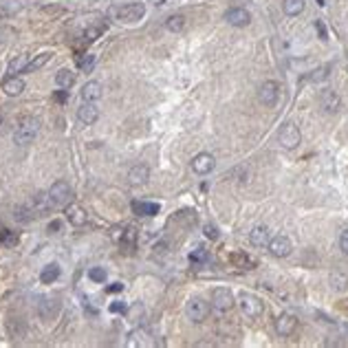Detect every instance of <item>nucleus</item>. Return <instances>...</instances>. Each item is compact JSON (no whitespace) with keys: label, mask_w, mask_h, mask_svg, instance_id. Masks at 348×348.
<instances>
[{"label":"nucleus","mask_w":348,"mask_h":348,"mask_svg":"<svg viewBox=\"0 0 348 348\" xmlns=\"http://www.w3.org/2000/svg\"><path fill=\"white\" fill-rule=\"evenodd\" d=\"M278 97H280V86H278V82H273V80L262 82V86H260V90H258V99L262 101L264 106H275Z\"/></svg>","instance_id":"obj_8"},{"label":"nucleus","mask_w":348,"mask_h":348,"mask_svg":"<svg viewBox=\"0 0 348 348\" xmlns=\"http://www.w3.org/2000/svg\"><path fill=\"white\" fill-rule=\"evenodd\" d=\"M106 291H108V293H119V291H124V284H121V282H112Z\"/></svg>","instance_id":"obj_42"},{"label":"nucleus","mask_w":348,"mask_h":348,"mask_svg":"<svg viewBox=\"0 0 348 348\" xmlns=\"http://www.w3.org/2000/svg\"><path fill=\"white\" fill-rule=\"evenodd\" d=\"M60 273H62V271H60V264L51 262V264H47V267L40 271V282H42V284H53L55 280L60 278Z\"/></svg>","instance_id":"obj_24"},{"label":"nucleus","mask_w":348,"mask_h":348,"mask_svg":"<svg viewBox=\"0 0 348 348\" xmlns=\"http://www.w3.org/2000/svg\"><path fill=\"white\" fill-rule=\"evenodd\" d=\"M71 196H73V190L69 187V183H66V181H55L53 185L49 187V198H51V203H53L55 209L69 205Z\"/></svg>","instance_id":"obj_5"},{"label":"nucleus","mask_w":348,"mask_h":348,"mask_svg":"<svg viewBox=\"0 0 348 348\" xmlns=\"http://www.w3.org/2000/svg\"><path fill=\"white\" fill-rule=\"evenodd\" d=\"M166 29L172 33H181L183 29H185V16H181V13H174L166 20Z\"/></svg>","instance_id":"obj_30"},{"label":"nucleus","mask_w":348,"mask_h":348,"mask_svg":"<svg viewBox=\"0 0 348 348\" xmlns=\"http://www.w3.org/2000/svg\"><path fill=\"white\" fill-rule=\"evenodd\" d=\"M95 64V55L93 53H80L78 55V66L82 71H90Z\"/></svg>","instance_id":"obj_33"},{"label":"nucleus","mask_w":348,"mask_h":348,"mask_svg":"<svg viewBox=\"0 0 348 348\" xmlns=\"http://www.w3.org/2000/svg\"><path fill=\"white\" fill-rule=\"evenodd\" d=\"M236 300H234V293L225 286H218V289L212 291V306L218 311V313H229L234 309Z\"/></svg>","instance_id":"obj_6"},{"label":"nucleus","mask_w":348,"mask_h":348,"mask_svg":"<svg viewBox=\"0 0 348 348\" xmlns=\"http://www.w3.org/2000/svg\"><path fill=\"white\" fill-rule=\"evenodd\" d=\"M229 260H232V264H236V267H240V269H254L256 267V260L252 258V256L243 254V252H234L232 256H229Z\"/></svg>","instance_id":"obj_27"},{"label":"nucleus","mask_w":348,"mask_h":348,"mask_svg":"<svg viewBox=\"0 0 348 348\" xmlns=\"http://www.w3.org/2000/svg\"><path fill=\"white\" fill-rule=\"evenodd\" d=\"M346 282H348V280H346V275H340V273H335V275H333V278H331V284L335 286V289H340V291L346 286Z\"/></svg>","instance_id":"obj_38"},{"label":"nucleus","mask_w":348,"mask_h":348,"mask_svg":"<svg viewBox=\"0 0 348 348\" xmlns=\"http://www.w3.org/2000/svg\"><path fill=\"white\" fill-rule=\"evenodd\" d=\"M18 234L16 232H9V229H4L2 232V243L4 245H9V247H13V245H18Z\"/></svg>","instance_id":"obj_35"},{"label":"nucleus","mask_w":348,"mask_h":348,"mask_svg":"<svg viewBox=\"0 0 348 348\" xmlns=\"http://www.w3.org/2000/svg\"><path fill=\"white\" fill-rule=\"evenodd\" d=\"M88 278L93 280V282H104V280H106V271L101 267H93L88 271Z\"/></svg>","instance_id":"obj_34"},{"label":"nucleus","mask_w":348,"mask_h":348,"mask_svg":"<svg viewBox=\"0 0 348 348\" xmlns=\"http://www.w3.org/2000/svg\"><path fill=\"white\" fill-rule=\"evenodd\" d=\"M101 90H104V88H101L99 82H95V80L86 82V84L82 86V90H80V97H82V101H95V104H97V101L101 99Z\"/></svg>","instance_id":"obj_17"},{"label":"nucleus","mask_w":348,"mask_h":348,"mask_svg":"<svg viewBox=\"0 0 348 348\" xmlns=\"http://www.w3.org/2000/svg\"><path fill=\"white\" fill-rule=\"evenodd\" d=\"M304 7H306L304 0H284V2H282L284 13H286V16H291V18L300 16V13L304 11Z\"/></svg>","instance_id":"obj_29"},{"label":"nucleus","mask_w":348,"mask_h":348,"mask_svg":"<svg viewBox=\"0 0 348 348\" xmlns=\"http://www.w3.org/2000/svg\"><path fill=\"white\" fill-rule=\"evenodd\" d=\"M216 166V159H214L209 152H198L196 157L192 159V170L196 174H209Z\"/></svg>","instance_id":"obj_13"},{"label":"nucleus","mask_w":348,"mask_h":348,"mask_svg":"<svg viewBox=\"0 0 348 348\" xmlns=\"http://www.w3.org/2000/svg\"><path fill=\"white\" fill-rule=\"evenodd\" d=\"M269 252L275 256V258H286L291 252H293V243H291L286 236H275L269 240Z\"/></svg>","instance_id":"obj_10"},{"label":"nucleus","mask_w":348,"mask_h":348,"mask_svg":"<svg viewBox=\"0 0 348 348\" xmlns=\"http://www.w3.org/2000/svg\"><path fill=\"white\" fill-rule=\"evenodd\" d=\"M13 216H16V221H20V223H29L35 214H33L31 205H18L16 209H13Z\"/></svg>","instance_id":"obj_32"},{"label":"nucleus","mask_w":348,"mask_h":348,"mask_svg":"<svg viewBox=\"0 0 348 348\" xmlns=\"http://www.w3.org/2000/svg\"><path fill=\"white\" fill-rule=\"evenodd\" d=\"M66 212V218H69L71 225H75V227H82V225H86V221H88V214L82 209L78 203H69V205L64 207Z\"/></svg>","instance_id":"obj_16"},{"label":"nucleus","mask_w":348,"mask_h":348,"mask_svg":"<svg viewBox=\"0 0 348 348\" xmlns=\"http://www.w3.org/2000/svg\"><path fill=\"white\" fill-rule=\"evenodd\" d=\"M146 16V4L143 2H126V4H110L108 18L119 24H135Z\"/></svg>","instance_id":"obj_1"},{"label":"nucleus","mask_w":348,"mask_h":348,"mask_svg":"<svg viewBox=\"0 0 348 348\" xmlns=\"http://www.w3.org/2000/svg\"><path fill=\"white\" fill-rule=\"evenodd\" d=\"M225 20H227V24H232V27H247V24L252 22V13L243 7H234L225 13Z\"/></svg>","instance_id":"obj_14"},{"label":"nucleus","mask_w":348,"mask_h":348,"mask_svg":"<svg viewBox=\"0 0 348 348\" xmlns=\"http://www.w3.org/2000/svg\"><path fill=\"white\" fill-rule=\"evenodd\" d=\"M340 247H342V252L348 256V229H346V232H342V236H340Z\"/></svg>","instance_id":"obj_39"},{"label":"nucleus","mask_w":348,"mask_h":348,"mask_svg":"<svg viewBox=\"0 0 348 348\" xmlns=\"http://www.w3.org/2000/svg\"><path fill=\"white\" fill-rule=\"evenodd\" d=\"M110 311L112 313H126V302H112Z\"/></svg>","instance_id":"obj_40"},{"label":"nucleus","mask_w":348,"mask_h":348,"mask_svg":"<svg viewBox=\"0 0 348 348\" xmlns=\"http://www.w3.org/2000/svg\"><path fill=\"white\" fill-rule=\"evenodd\" d=\"M346 331H348V324H346Z\"/></svg>","instance_id":"obj_46"},{"label":"nucleus","mask_w":348,"mask_h":348,"mask_svg":"<svg viewBox=\"0 0 348 348\" xmlns=\"http://www.w3.org/2000/svg\"><path fill=\"white\" fill-rule=\"evenodd\" d=\"M29 55L27 53H22V55H18V58H13L11 62H9V69H7V73H11V75H16V73H22L24 69H27V64H29Z\"/></svg>","instance_id":"obj_31"},{"label":"nucleus","mask_w":348,"mask_h":348,"mask_svg":"<svg viewBox=\"0 0 348 348\" xmlns=\"http://www.w3.org/2000/svg\"><path fill=\"white\" fill-rule=\"evenodd\" d=\"M205 260H207V252H205V249H201V247H198L196 252H192V254H190V262H194V264L205 262Z\"/></svg>","instance_id":"obj_36"},{"label":"nucleus","mask_w":348,"mask_h":348,"mask_svg":"<svg viewBox=\"0 0 348 348\" xmlns=\"http://www.w3.org/2000/svg\"><path fill=\"white\" fill-rule=\"evenodd\" d=\"M203 234H205V236L209 238V240H216L218 236H221V234H218V227L214 223H207L205 227H203Z\"/></svg>","instance_id":"obj_37"},{"label":"nucleus","mask_w":348,"mask_h":348,"mask_svg":"<svg viewBox=\"0 0 348 348\" xmlns=\"http://www.w3.org/2000/svg\"><path fill=\"white\" fill-rule=\"evenodd\" d=\"M60 313V302L55 298H42L40 302V317L42 320H53Z\"/></svg>","instance_id":"obj_20"},{"label":"nucleus","mask_w":348,"mask_h":348,"mask_svg":"<svg viewBox=\"0 0 348 348\" xmlns=\"http://www.w3.org/2000/svg\"><path fill=\"white\" fill-rule=\"evenodd\" d=\"M31 209H33V214L35 216H44V214H49V212H53V203H51V198H49V192H38L35 196L31 198Z\"/></svg>","instance_id":"obj_12"},{"label":"nucleus","mask_w":348,"mask_h":348,"mask_svg":"<svg viewBox=\"0 0 348 348\" xmlns=\"http://www.w3.org/2000/svg\"><path fill=\"white\" fill-rule=\"evenodd\" d=\"M55 84L62 86V88H71L75 84V73L71 69H60L55 73Z\"/></svg>","instance_id":"obj_28"},{"label":"nucleus","mask_w":348,"mask_h":348,"mask_svg":"<svg viewBox=\"0 0 348 348\" xmlns=\"http://www.w3.org/2000/svg\"><path fill=\"white\" fill-rule=\"evenodd\" d=\"M137 245V229L135 227H126L121 232V238H119V247L126 249V252H132Z\"/></svg>","instance_id":"obj_26"},{"label":"nucleus","mask_w":348,"mask_h":348,"mask_svg":"<svg viewBox=\"0 0 348 348\" xmlns=\"http://www.w3.org/2000/svg\"><path fill=\"white\" fill-rule=\"evenodd\" d=\"M317 4H320V7H324V4H326V2H324V0H317Z\"/></svg>","instance_id":"obj_45"},{"label":"nucleus","mask_w":348,"mask_h":348,"mask_svg":"<svg viewBox=\"0 0 348 348\" xmlns=\"http://www.w3.org/2000/svg\"><path fill=\"white\" fill-rule=\"evenodd\" d=\"M207 313H209L207 302H203L201 298L187 300V304H185V315H187V320L194 322V324H201V322H205Z\"/></svg>","instance_id":"obj_7"},{"label":"nucleus","mask_w":348,"mask_h":348,"mask_svg":"<svg viewBox=\"0 0 348 348\" xmlns=\"http://www.w3.org/2000/svg\"><path fill=\"white\" fill-rule=\"evenodd\" d=\"M295 329H298V317H295L293 313H282L278 320H275V331H278L282 337L293 335Z\"/></svg>","instance_id":"obj_15"},{"label":"nucleus","mask_w":348,"mask_h":348,"mask_svg":"<svg viewBox=\"0 0 348 348\" xmlns=\"http://www.w3.org/2000/svg\"><path fill=\"white\" fill-rule=\"evenodd\" d=\"M315 27H317V31H320V38L326 40V29H324V24H322V20H315Z\"/></svg>","instance_id":"obj_43"},{"label":"nucleus","mask_w":348,"mask_h":348,"mask_svg":"<svg viewBox=\"0 0 348 348\" xmlns=\"http://www.w3.org/2000/svg\"><path fill=\"white\" fill-rule=\"evenodd\" d=\"M38 130H40V121L35 117H22L18 121L16 130H13V143L16 146H29L35 139Z\"/></svg>","instance_id":"obj_2"},{"label":"nucleus","mask_w":348,"mask_h":348,"mask_svg":"<svg viewBox=\"0 0 348 348\" xmlns=\"http://www.w3.org/2000/svg\"><path fill=\"white\" fill-rule=\"evenodd\" d=\"M51 58H53V53H49V51H44V53H38V55H33L31 60H29V64H27V73H33V71H40V69H44L49 62H51Z\"/></svg>","instance_id":"obj_23"},{"label":"nucleus","mask_w":348,"mask_h":348,"mask_svg":"<svg viewBox=\"0 0 348 348\" xmlns=\"http://www.w3.org/2000/svg\"><path fill=\"white\" fill-rule=\"evenodd\" d=\"M66 97H69V93H66V90H60V93H55V99H58V101H66Z\"/></svg>","instance_id":"obj_44"},{"label":"nucleus","mask_w":348,"mask_h":348,"mask_svg":"<svg viewBox=\"0 0 348 348\" xmlns=\"http://www.w3.org/2000/svg\"><path fill=\"white\" fill-rule=\"evenodd\" d=\"M106 29H108V27H106V22H90V24H86V27L82 29L80 40L84 44H93L106 33Z\"/></svg>","instance_id":"obj_9"},{"label":"nucleus","mask_w":348,"mask_h":348,"mask_svg":"<svg viewBox=\"0 0 348 348\" xmlns=\"http://www.w3.org/2000/svg\"><path fill=\"white\" fill-rule=\"evenodd\" d=\"M278 141L284 150H293V148H298L300 141H302L300 128L295 124H291V121H286V124H282L280 130H278Z\"/></svg>","instance_id":"obj_3"},{"label":"nucleus","mask_w":348,"mask_h":348,"mask_svg":"<svg viewBox=\"0 0 348 348\" xmlns=\"http://www.w3.org/2000/svg\"><path fill=\"white\" fill-rule=\"evenodd\" d=\"M2 90H4V95H9V97H18L24 90V80L22 78H16V75H11L9 80L2 82Z\"/></svg>","instance_id":"obj_22"},{"label":"nucleus","mask_w":348,"mask_h":348,"mask_svg":"<svg viewBox=\"0 0 348 348\" xmlns=\"http://www.w3.org/2000/svg\"><path fill=\"white\" fill-rule=\"evenodd\" d=\"M238 306H240V311H243V315L254 317V320L264 313V302L260 300L258 295H254V293H240Z\"/></svg>","instance_id":"obj_4"},{"label":"nucleus","mask_w":348,"mask_h":348,"mask_svg":"<svg viewBox=\"0 0 348 348\" xmlns=\"http://www.w3.org/2000/svg\"><path fill=\"white\" fill-rule=\"evenodd\" d=\"M60 229H62V223H60V221H51L49 223V232L51 234H60Z\"/></svg>","instance_id":"obj_41"},{"label":"nucleus","mask_w":348,"mask_h":348,"mask_svg":"<svg viewBox=\"0 0 348 348\" xmlns=\"http://www.w3.org/2000/svg\"><path fill=\"white\" fill-rule=\"evenodd\" d=\"M320 104H322V108H324V112L331 115V112H335L337 108H340V95L331 88H324L320 93Z\"/></svg>","instance_id":"obj_18"},{"label":"nucleus","mask_w":348,"mask_h":348,"mask_svg":"<svg viewBox=\"0 0 348 348\" xmlns=\"http://www.w3.org/2000/svg\"><path fill=\"white\" fill-rule=\"evenodd\" d=\"M132 212H135L137 216H157V214H159V205H157V203L135 201V203H132Z\"/></svg>","instance_id":"obj_25"},{"label":"nucleus","mask_w":348,"mask_h":348,"mask_svg":"<svg viewBox=\"0 0 348 348\" xmlns=\"http://www.w3.org/2000/svg\"><path fill=\"white\" fill-rule=\"evenodd\" d=\"M249 240H252L254 247H267L269 240H271L269 229L264 227V225H258V227L252 229V234H249Z\"/></svg>","instance_id":"obj_21"},{"label":"nucleus","mask_w":348,"mask_h":348,"mask_svg":"<svg viewBox=\"0 0 348 348\" xmlns=\"http://www.w3.org/2000/svg\"><path fill=\"white\" fill-rule=\"evenodd\" d=\"M78 119L84 126H90L99 119V108L95 106V101H82V106L78 108Z\"/></svg>","instance_id":"obj_11"},{"label":"nucleus","mask_w":348,"mask_h":348,"mask_svg":"<svg viewBox=\"0 0 348 348\" xmlns=\"http://www.w3.org/2000/svg\"><path fill=\"white\" fill-rule=\"evenodd\" d=\"M148 178H150V170H148V166H132L130 172H128V181H130V185H146Z\"/></svg>","instance_id":"obj_19"}]
</instances>
